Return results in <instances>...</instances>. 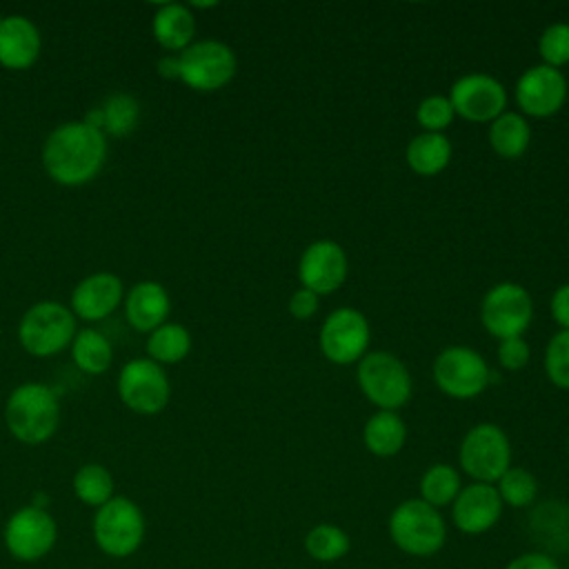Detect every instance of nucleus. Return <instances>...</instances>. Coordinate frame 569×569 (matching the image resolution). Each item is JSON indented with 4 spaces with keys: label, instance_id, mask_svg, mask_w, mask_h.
Returning <instances> with one entry per match:
<instances>
[{
    "label": "nucleus",
    "instance_id": "obj_1",
    "mask_svg": "<svg viewBox=\"0 0 569 569\" xmlns=\"http://www.w3.org/2000/svg\"><path fill=\"white\" fill-rule=\"evenodd\" d=\"M107 158L104 133L87 120H71L53 129L42 147V164L49 178L64 187L91 182Z\"/></svg>",
    "mask_w": 569,
    "mask_h": 569
},
{
    "label": "nucleus",
    "instance_id": "obj_2",
    "mask_svg": "<svg viewBox=\"0 0 569 569\" xmlns=\"http://www.w3.org/2000/svg\"><path fill=\"white\" fill-rule=\"evenodd\" d=\"M4 420L11 436L24 445L47 442L60 420V405L51 387L24 382L16 387L4 407Z\"/></svg>",
    "mask_w": 569,
    "mask_h": 569
},
{
    "label": "nucleus",
    "instance_id": "obj_3",
    "mask_svg": "<svg viewBox=\"0 0 569 569\" xmlns=\"http://www.w3.org/2000/svg\"><path fill=\"white\" fill-rule=\"evenodd\" d=\"M389 536L400 551L425 558L442 549L447 527L436 507L420 498H409L391 511Z\"/></svg>",
    "mask_w": 569,
    "mask_h": 569
},
{
    "label": "nucleus",
    "instance_id": "obj_4",
    "mask_svg": "<svg viewBox=\"0 0 569 569\" xmlns=\"http://www.w3.org/2000/svg\"><path fill=\"white\" fill-rule=\"evenodd\" d=\"M144 529L142 509L124 496H113L96 509L93 540L98 549L111 558L133 556L144 540Z\"/></svg>",
    "mask_w": 569,
    "mask_h": 569
},
{
    "label": "nucleus",
    "instance_id": "obj_5",
    "mask_svg": "<svg viewBox=\"0 0 569 569\" xmlns=\"http://www.w3.org/2000/svg\"><path fill=\"white\" fill-rule=\"evenodd\" d=\"M76 338V316L69 307L42 300L27 309L18 325V340L27 353L49 358Z\"/></svg>",
    "mask_w": 569,
    "mask_h": 569
},
{
    "label": "nucleus",
    "instance_id": "obj_6",
    "mask_svg": "<svg viewBox=\"0 0 569 569\" xmlns=\"http://www.w3.org/2000/svg\"><path fill=\"white\" fill-rule=\"evenodd\" d=\"M360 391L380 411L400 409L411 396V376L407 367L389 351L365 353L358 360Z\"/></svg>",
    "mask_w": 569,
    "mask_h": 569
},
{
    "label": "nucleus",
    "instance_id": "obj_7",
    "mask_svg": "<svg viewBox=\"0 0 569 569\" xmlns=\"http://www.w3.org/2000/svg\"><path fill=\"white\" fill-rule=\"evenodd\" d=\"M460 467L476 482H498L511 467V445L507 433L491 422H480L460 442Z\"/></svg>",
    "mask_w": 569,
    "mask_h": 569
},
{
    "label": "nucleus",
    "instance_id": "obj_8",
    "mask_svg": "<svg viewBox=\"0 0 569 569\" xmlns=\"http://www.w3.org/2000/svg\"><path fill=\"white\" fill-rule=\"evenodd\" d=\"M2 538L11 558L20 562H38L53 549L58 525L44 507L27 505L9 516Z\"/></svg>",
    "mask_w": 569,
    "mask_h": 569
},
{
    "label": "nucleus",
    "instance_id": "obj_9",
    "mask_svg": "<svg viewBox=\"0 0 569 569\" xmlns=\"http://www.w3.org/2000/svg\"><path fill=\"white\" fill-rule=\"evenodd\" d=\"M180 80L196 91H216L236 76V53L220 40L191 42L178 56Z\"/></svg>",
    "mask_w": 569,
    "mask_h": 569
},
{
    "label": "nucleus",
    "instance_id": "obj_10",
    "mask_svg": "<svg viewBox=\"0 0 569 569\" xmlns=\"http://www.w3.org/2000/svg\"><path fill=\"white\" fill-rule=\"evenodd\" d=\"M491 371L485 358L471 347H447L433 362V380L442 393L456 400H469L485 391Z\"/></svg>",
    "mask_w": 569,
    "mask_h": 569
},
{
    "label": "nucleus",
    "instance_id": "obj_11",
    "mask_svg": "<svg viewBox=\"0 0 569 569\" xmlns=\"http://www.w3.org/2000/svg\"><path fill=\"white\" fill-rule=\"evenodd\" d=\"M118 396L131 411L153 416L167 407L171 385L162 365L151 358H136L120 369Z\"/></svg>",
    "mask_w": 569,
    "mask_h": 569
},
{
    "label": "nucleus",
    "instance_id": "obj_12",
    "mask_svg": "<svg viewBox=\"0 0 569 569\" xmlns=\"http://www.w3.org/2000/svg\"><path fill=\"white\" fill-rule=\"evenodd\" d=\"M533 316V302L531 296L525 291V287L516 282H498L491 287L480 307V318L485 329L505 340L522 336V331L529 327Z\"/></svg>",
    "mask_w": 569,
    "mask_h": 569
},
{
    "label": "nucleus",
    "instance_id": "obj_13",
    "mask_svg": "<svg viewBox=\"0 0 569 569\" xmlns=\"http://www.w3.org/2000/svg\"><path fill=\"white\" fill-rule=\"evenodd\" d=\"M369 347V322L351 307L331 311L320 327V349L327 360L349 365L365 356Z\"/></svg>",
    "mask_w": 569,
    "mask_h": 569
},
{
    "label": "nucleus",
    "instance_id": "obj_14",
    "mask_svg": "<svg viewBox=\"0 0 569 569\" xmlns=\"http://www.w3.org/2000/svg\"><path fill=\"white\" fill-rule=\"evenodd\" d=\"M447 98L453 113L471 122H493L507 107L505 87L487 73H467L458 78Z\"/></svg>",
    "mask_w": 569,
    "mask_h": 569
},
{
    "label": "nucleus",
    "instance_id": "obj_15",
    "mask_svg": "<svg viewBox=\"0 0 569 569\" xmlns=\"http://www.w3.org/2000/svg\"><path fill=\"white\" fill-rule=\"evenodd\" d=\"M516 100L522 113L533 118H549L558 113L567 100V80L560 69L536 64L518 78Z\"/></svg>",
    "mask_w": 569,
    "mask_h": 569
},
{
    "label": "nucleus",
    "instance_id": "obj_16",
    "mask_svg": "<svg viewBox=\"0 0 569 569\" xmlns=\"http://www.w3.org/2000/svg\"><path fill=\"white\" fill-rule=\"evenodd\" d=\"M347 253L333 240L311 242L298 262V278L305 289L322 296L342 287L347 280Z\"/></svg>",
    "mask_w": 569,
    "mask_h": 569
},
{
    "label": "nucleus",
    "instance_id": "obj_17",
    "mask_svg": "<svg viewBox=\"0 0 569 569\" xmlns=\"http://www.w3.org/2000/svg\"><path fill=\"white\" fill-rule=\"evenodd\" d=\"M451 505L453 525L467 536H480L489 531L502 513V500L496 487L485 482H471L469 487L460 489Z\"/></svg>",
    "mask_w": 569,
    "mask_h": 569
},
{
    "label": "nucleus",
    "instance_id": "obj_18",
    "mask_svg": "<svg viewBox=\"0 0 569 569\" xmlns=\"http://www.w3.org/2000/svg\"><path fill=\"white\" fill-rule=\"evenodd\" d=\"M122 280L116 273H91L76 284L71 293V311L82 320H102L122 302Z\"/></svg>",
    "mask_w": 569,
    "mask_h": 569
},
{
    "label": "nucleus",
    "instance_id": "obj_19",
    "mask_svg": "<svg viewBox=\"0 0 569 569\" xmlns=\"http://www.w3.org/2000/svg\"><path fill=\"white\" fill-rule=\"evenodd\" d=\"M40 31L24 16H7L0 20V64L4 69H29L40 56Z\"/></svg>",
    "mask_w": 569,
    "mask_h": 569
},
{
    "label": "nucleus",
    "instance_id": "obj_20",
    "mask_svg": "<svg viewBox=\"0 0 569 569\" xmlns=\"http://www.w3.org/2000/svg\"><path fill=\"white\" fill-rule=\"evenodd\" d=\"M171 311V300L160 282L142 280L136 282L124 298V313L129 325L140 333H151L164 325Z\"/></svg>",
    "mask_w": 569,
    "mask_h": 569
},
{
    "label": "nucleus",
    "instance_id": "obj_21",
    "mask_svg": "<svg viewBox=\"0 0 569 569\" xmlns=\"http://www.w3.org/2000/svg\"><path fill=\"white\" fill-rule=\"evenodd\" d=\"M153 38L167 51H184L196 36V18L184 4H162L151 22Z\"/></svg>",
    "mask_w": 569,
    "mask_h": 569
},
{
    "label": "nucleus",
    "instance_id": "obj_22",
    "mask_svg": "<svg viewBox=\"0 0 569 569\" xmlns=\"http://www.w3.org/2000/svg\"><path fill=\"white\" fill-rule=\"evenodd\" d=\"M365 447L380 458L396 456L407 440V427L396 411H376L362 429Z\"/></svg>",
    "mask_w": 569,
    "mask_h": 569
},
{
    "label": "nucleus",
    "instance_id": "obj_23",
    "mask_svg": "<svg viewBox=\"0 0 569 569\" xmlns=\"http://www.w3.org/2000/svg\"><path fill=\"white\" fill-rule=\"evenodd\" d=\"M138 118H140L138 100L129 93H116V96L107 98V102L102 107L91 111L87 116V122L98 127L102 133L122 138L136 129Z\"/></svg>",
    "mask_w": 569,
    "mask_h": 569
},
{
    "label": "nucleus",
    "instance_id": "obj_24",
    "mask_svg": "<svg viewBox=\"0 0 569 569\" xmlns=\"http://www.w3.org/2000/svg\"><path fill=\"white\" fill-rule=\"evenodd\" d=\"M451 160V142L445 133L422 131L407 144V164L418 176H436Z\"/></svg>",
    "mask_w": 569,
    "mask_h": 569
},
{
    "label": "nucleus",
    "instance_id": "obj_25",
    "mask_svg": "<svg viewBox=\"0 0 569 569\" xmlns=\"http://www.w3.org/2000/svg\"><path fill=\"white\" fill-rule=\"evenodd\" d=\"M531 536L547 549H569V505L545 502L531 513Z\"/></svg>",
    "mask_w": 569,
    "mask_h": 569
},
{
    "label": "nucleus",
    "instance_id": "obj_26",
    "mask_svg": "<svg viewBox=\"0 0 569 569\" xmlns=\"http://www.w3.org/2000/svg\"><path fill=\"white\" fill-rule=\"evenodd\" d=\"M531 140L529 122L522 113L505 111L489 127V144L502 158H518L525 153Z\"/></svg>",
    "mask_w": 569,
    "mask_h": 569
},
{
    "label": "nucleus",
    "instance_id": "obj_27",
    "mask_svg": "<svg viewBox=\"0 0 569 569\" xmlns=\"http://www.w3.org/2000/svg\"><path fill=\"white\" fill-rule=\"evenodd\" d=\"M191 351V333L178 322H164L149 333L147 353L158 365H173Z\"/></svg>",
    "mask_w": 569,
    "mask_h": 569
},
{
    "label": "nucleus",
    "instance_id": "obj_28",
    "mask_svg": "<svg viewBox=\"0 0 569 569\" xmlns=\"http://www.w3.org/2000/svg\"><path fill=\"white\" fill-rule=\"evenodd\" d=\"M71 356L78 369L91 376H100L111 367V342L96 329H82L71 342Z\"/></svg>",
    "mask_w": 569,
    "mask_h": 569
},
{
    "label": "nucleus",
    "instance_id": "obj_29",
    "mask_svg": "<svg viewBox=\"0 0 569 569\" xmlns=\"http://www.w3.org/2000/svg\"><path fill=\"white\" fill-rule=\"evenodd\" d=\"M73 493L76 498L87 505V507H102L104 502H109L113 498V478L111 471L98 462H89L82 465L73 480Z\"/></svg>",
    "mask_w": 569,
    "mask_h": 569
},
{
    "label": "nucleus",
    "instance_id": "obj_30",
    "mask_svg": "<svg viewBox=\"0 0 569 569\" xmlns=\"http://www.w3.org/2000/svg\"><path fill=\"white\" fill-rule=\"evenodd\" d=\"M460 476L451 465H433L420 478V500L431 507H447L460 493Z\"/></svg>",
    "mask_w": 569,
    "mask_h": 569
},
{
    "label": "nucleus",
    "instance_id": "obj_31",
    "mask_svg": "<svg viewBox=\"0 0 569 569\" xmlns=\"http://www.w3.org/2000/svg\"><path fill=\"white\" fill-rule=\"evenodd\" d=\"M351 547V540L345 529L338 525L320 522L311 527L305 536V551L318 562H336L340 560Z\"/></svg>",
    "mask_w": 569,
    "mask_h": 569
},
{
    "label": "nucleus",
    "instance_id": "obj_32",
    "mask_svg": "<svg viewBox=\"0 0 569 569\" xmlns=\"http://www.w3.org/2000/svg\"><path fill=\"white\" fill-rule=\"evenodd\" d=\"M502 505L509 507H529L538 496V480L531 471L522 467H509L500 478L496 487Z\"/></svg>",
    "mask_w": 569,
    "mask_h": 569
},
{
    "label": "nucleus",
    "instance_id": "obj_33",
    "mask_svg": "<svg viewBox=\"0 0 569 569\" xmlns=\"http://www.w3.org/2000/svg\"><path fill=\"white\" fill-rule=\"evenodd\" d=\"M538 51L542 58V64L560 69L569 62V24L567 22H553L549 24L540 40Z\"/></svg>",
    "mask_w": 569,
    "mask_h": 569
},
{
    "label": "nucleus",
    "instance_id": "obj_34",
    "mask_svg": "<svg viewBox=\"0 0 569 569\" xmlns=\"http://www.w3.org/2000/svg\"><path fill=\"white\" fill-rule=\"evenodd\" d=\"M545 371L556 387L569 389V329H560L549 340L545 351Z\"/></svg>",
    "mask_w": 569,
    "mask_h": 569
},
{
    "label": "nucleus",
    "instance_id": "obj_35",
    "mask_svg": "<svg viewBox=\"0 0 569 569\" xmlns=\"http://www.w3.org/2000/svg\"><path fill=\"white\" fill-rule=\"evenodd\" d=\"M453 116H456L453 107L445 96H429L416 109V118L420 127L429 133H442L451 124Z\"/></svg>",
    "mask_w": 569,
    "mask_h": 569
},
{
    "label": "nucleus",
    "instance_id": "obj_36",
    "mask_svg": "<svg viewBox=\"0 0 569 569\" xmlns=\"http://www.w3.org/2000/svg\"><path fill=\"white\" fill-rule=\"evenodd\" d=\"M498 360L505 369L518 371L529 362V345L520 336L505 338L498 345Z\"/></svg>",
    "mask_w": 569,
    "mask_h": 569
},
{
    "label": "nucleus",
    "instance_id": "obj_37",
    "mask_svg": "<svg viewBox=\"0 0 569 569\" xmlns=\"http://www.w3.org/2000/svg\"><path fill=\"white\" fill-rule=\"evenodd\" d=\"M320 302H318V293L300 287L298 291H293V296L289 298V313L298 320H309L311 316H316Z\"/></svg>",
    "mask_w": 569,
    "mask_h": 569
},
{
    "label": "nucleus",
    "instance_id": "obj_38",
    "mask_svg": "<svg viewBox=\"0 0 569 569\" xmlns=\"http://www.w3.org/2000/svg\"><path fill=\"white\" fill-rule=\"evenodd\" d=\"M505 569H560V565L545 551H529L509 560Z\"/></svg>",
    "mask_w": 569,
    "mask_h": 569
},
{
    "label": "nucleus",
    "instance_id": "obj_39",
    "mask_svg": "<svg viewBox=\"0 0 569 569\" xmlns=\"http://www.w3.org/2000/svg\"><path fill=\"white\" fill-rule=\"evenodd\" d=\"M551 318L560 329H569V284H560L551 296Z\"/></svg>",
    "mask_w": 569,
    "mask_h": 569
},
{
    "label": "nucleus",
    "instance_id": "obj_40",
    "mask_svg": "<svg viewBox=\"0 0 569 569\" xmlns=\"http://www.w3.org/2000/svg\"><path fill=\"white\" fill-rule=\"evenodd\" d=\"M158 73L162 78H178L180 80V67H178V56H167L158 62Z\"/></svg>",
    "mask_w": 569,
    "mask_h": 569
}]
</instances>
